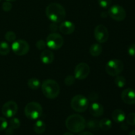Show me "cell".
Wrapping results in <instances>:
<instances>
[{"instance_id": "1", "label": "cell", "mask_w": 135, "mask_h": 135, "mask_svg": "<svg viewBox=\"0 0 135 135\" xmlns=\"http://www.w3.org/2000/svg\"><path fill=\"white\" fill-rule=\"evenodd\" d=\"M46 15L47 18L53 22H62L66 17L65 8L57 3H51L49 4L46 9Z\"/></svg>"}, {"instance_id": "2", "label": "cell", "mask_w": 135, "mask_h": 135, "mask_svg": "<svg viewBox=\"0 0 135 135\" xmlns=\"http://www.w3.org/2000/svg\"><path fill=\"white\" fill-rule=\"evenodd\" d=\"M86 120L83 116L73 114L69 116L65 121V126L71 132L75 133H80L86 128Z\"/></svg>"}, {"instance_id": "3", "label": "cell", "mask_w": 135, "mask_h": 135, "mask_svg": "<svg viewBox=\"0 0 135 135\" xmlns=\"http://www.w3.org/2000/svg\"><path fill=\"white\" fill-rule=\"evenodd\" d=\"M42 93L48 99H55L60 93V87L55 80L52 79L45 80L42 84Z\"/></svg>"}, {"instance_id": "4", "label": "cell", "mask_w": 135, "mask_h": 135, "mask_svg": "<svg viewBox=\"0 0 135 135\" xmlns=\"http://www.w3.org/2000/svg\"><path fill=\"white\" fill-rule=\"evenodd\" d=\"M25 115L28 119L36 120L42 116V107L39 103L31 102L28 103L25 108Z\"/></svg>"}, {"instance_id": "5", "label": "cell", "mask_w": 135, "mask_h": 135, "mask_svg": "<svg viewBox=\"0 0 135 135\" xmlns=\"http://www.w3.org/2000/svg\"><path fill=\"white\" fill-rule=\"evenodd\" d=\"M71 106L75 112L83 113L86 111L89 107V100L83 95H76L71 100Z\"/></svg>"}, {"instance_id": "6", "label": "cell", "mask_w": 135, "mask_h": 135, "mask_svg": "<svg viewBox=\"0 0 135 135\" xmlns=\"http://www.w3.org/2000/svg\"><path fill=\"white\" fill-rule=\"evenodd\" d=\"M124 69V65L119 59H114L109 61L105 65V69L107 73L112 76H116L119 75Z\"/></svg>"}, {"instance_id": "7", "label": "cell", "mask_w": 135, "mask_h": 135, "mask_svg": "<svg viewBox=\"0 0 135 135\" xmlns=\"http://www.w3.org/2000/svg\"><path fill=\"white\" fill-rule=\"evenodd\" d=\"M46 46L51 50H59L63 45V38L59 34L53 32L46 38Z\"/></svg>"}, {"instance_id": "8", "label": "cell", "mask_w": 135, "mask_h": 135, "mask_svg": "<svg viewBox=\"0 0 135 135\" xmlns=\"http://www.w3.org/2000/svg\"><path fill=\"white\" fill-rule=\"evenodd\" d=\"M11 49L15 54L22 56L28 54L30 50V46L26 41L23 40H18L13 42Z\"/></svg>"}, {"instance_id": "9", "label": "cell", "mask_w": 135, "mask_h": 135, "mask_svg": "<svg viewBox=\"0 0 135 135\" xmlns=\"http://www.w3.org/2000/svg\"><path fill=\"white\" fill-rule=\"evenodd\" d=\"M108 15L116 21H123L126 18V11L122 6L114 5L110 7L108 10Z\"/></svg>"}, {"instance_id": "10", "label": "cell", "mask_w": 135, "mask_h": 135, "mask_svg": "<svg viewBox=\"0 0 135 135\" xmlns=\"http://www.w3.org/2000/svg\"><path fill=\"white\" fill-rule=\"evenodd\" d=\"M18 105L14 101H9L3 104L1 108V113L7 118H12L18 112Z\"/></svg>"}, {"instance_id": "11", "label": "cell", "mask_w": 135, "mask_h": 135, "mask_svg": "<svg viewBox=\"0 0 135 135\" xmlns=\"http://www.w3.org/2000/svg\"><path fill=\"white\" fill-rule=\"evenodd\" d=\"M94 38L99 43H105L109 39V32L108 28L103 25H99L95 28Z\"/></svg>"}, {"instance_id": "12", "label": "cell", "mask_w": 135, "mask_h": 135, "mask_svg": "<svg viewBox=\"0 0 135 135\" xmlns=\"http://www.w3.org/2000/svg\"><path fill=\"white\" fill-rule=\"evenodd\" d=\"M90 67L86 63H80L75 67L74 76L79 80H83L88 77L90 74Z\"/></svg>"}, {"instance_id": "13", "label": "cell", "mask_w": 135, "mask_h": 135, "mask_svg": "<svg viewBox=\"0 0 135 135\" xmlns=\"http://www.w3.org/2000/svg\"><path fill=\"white\" fill-rule=\"evenodd\" d=\"M121 99L124 103L129 105L135 104V90L133 88H126L122 92Z\"/></svg>"}, {"instance_id": "14", "label": "cell", "mask_w": 135, "mask_h": 135, "mask_svg": "<svg viewBox=\"0 0 135 135\" xmlns=\"http://www.w3.org/2000/svg\"><path fill=\"white\" fill-rule=\"evenodd\" d=\"M59 30L63 34H66V35L71 34L75 31V25L73 22L71 21H62L61 23L59 26Z\"/></svg>"}, {"instance_id": "15", "label": "cell", "mask_w": 135, "mask_h": 135, "mask_svg": "<svg viewBox=\"0 0 135 135\" xmlns=\"http://www.w3.org/2000/svg\"><path fill=\"white\" fill-rule=\"evenodd\" d=\"M89 112L92 116L95 117H98L104 114V108L100 103L94 102L90 105Z\"/></svg>"}, {"instance_id": "16", "label": "cell", "mask_w": 135, "mask_h": 135, "mask_svg": "<svg viewBox=\"0 0 135 135\" xmlns=\"http://www.w3.org/2000/svg\"><path fill=\"white\" fill-rule=\"evenodd\" d=\"M40 60L44 64H51L54 60V54L51 50H45L41 53Z\"/></svg>"}, {"instance_id": "17", "label": "cell", "mask_w": 135, "mask_h": 135, "mask_svg": "<svg viewBox=\"0 0 135 135\" xmlns=\"http://www.w3.org/2000/svg\"><path fill=\"white\" fill-rule=\"evenodd\" d=\"M112 117L115 122L120 123H123L125 121L126 115H125V113L123 111L117 109L113 111L112 114Z\"/></svg>"}, {"instance_id": "18", "label": "cell", "mask_w": 135, "mask_h": 135, "mask_svg": "<svg viewBox=\"0 0 135 135\" xmlns=\"http://www.w3.org/2000/svg\"><path fill=\"white\" fill-rule=\"evenodd\" d=\"M46 129V123L42 120H38L34 123L33 129L34 131L38 134H42L45 132Z\"/></svg>"}, {"instance_id": "19", "label": "cell", "mask_w": 135, "mask_h": 135, "mask_svg": "<svg viewBox=\"0 0 135 135\" xmlns=\"http://www.w3.org/2000/svg\"><path fill=\"white\" fill-rule=\"evenodd\" d=\"M102 46L100 44H94L90 47L89 52L93 57H98L102 52Z\"/></svg>"}, {"instance_id": "20", "label": "cell", "mask_w": 135, "mask_h": 135, "mask_svg": "<svg viewBox=\"0 0 135 135\" xmlns=\"http://www.w3.org/2000/svg\"><path fill=\"white\" fill-rule=\"evenodd\" d=\"M100 129L103 131H109L112 127V123L110 119L108 118H104L99 121Z\"/></svg>"}, {"instance_id": "21", "label": "cell", "mask_w": 135, "mask_h": 135, "mask_svg": "<svg viewBox=\"0 0 135 135\" xmlns=\"http://www.w3.org/2000/svg\"><path fill=\"white\" fill-rule=\"evenodd\" d=\"M86 127L88 128L90 131H96L100 129V125H99V121L96 119H91L86 124Z\"/></svg>"}, {"instance_id": "22", "label": "cell", "mask_w": 135, "mask_h": 135, "mask_svg": "<svg viewBox=\"0 0 135 135\" xmlns=\"http://www.w3.org/2000/svg\"><path fill=\"white\" fill-rule=\"evenodd\" d=\"M40 81L37 78H31L28 81V86L32 90H38L40 87Z\"/></svg>"}, {"instance_id": "23", "label": "cell", "mask_w": 135, "mask_h": 135, "mask_svg": "<svg viewBox=\"0 0 135 135\" xmlns=\"http://www.w3.org/2000/svg\"><path fill=\"white\" fill-rule=\"evenodd\" d=\"M10 52V46L6 42H0V55H7Z\"/></svg>"}, {"instance_id": "24", "label": "cell", "mask_w": 135, "mask_h": 135, "mask_svg": "<svg viewBox=\"0 0 135 135\" xmlns=\"http://www.w3.org/2000/svg\"><path fill=\"white\" fill-rule=\"evenodd\" d=\"M20 126H21L20 120L18 119V118H17V117H13V118L9 121L7 127L14 131L15 130V129H18V128L20 127Z\"/></svg>"}, {"instance_id": "25", "label": "cell", "mask_w": 135, "mask_h": 135, "mask_svg": "<svg viewBox=\"0 0 135 135\" xmlns=\"http://www.w3.org/2000/svg\"><path fill=\"white\" fill-rule=\"evenodd\" d=\"M114 83L115 85L119 88H123L126 84V79L124 76L117 75L114 80Z\"/></svg>"}, {"instance_id": "26", "label": "cell", "mask_w": 135, "mask_h": 135, "mask_svg": "<svg viewBox=\"0 0 135 135\" xmlns=\"http://www.w3.org/2000/svg\"><path fill=\"white\" fill-rule=\"evenodd\" d=\"M5 39L9 42H13L16 40V34L13 31L7 32L5 34Z\"/></svg>"}, {"instance_id": "27", "label": "cell", "mask_w": 135, "mask_h": 135, "mask_svg": "<svg viewBox=\"0 0 135 135\" xmlns=\"http://www.w3.org/2000/svg\"><path fill=\"white\" fill-rule=\"evenodd\" d=\"M125 119L128 125L135 126V113H129Z\"/></svg>"}, {"instance_id": "28", "label": "cell", "mask_w": 135, "mask_h": 135, "mask_svg": "<svg viewBox=\"0 0 135 135\" xmlns=\"http://www.w3.org/2000/svg\"><path fill=\"white\" fill-rule=\"evenodd\" d=\"M75 83V78L74 76L72 75H68L67 76H66V78L65 79V84L67 86H71L73 84H74V83Z\"/></svg>"}, {"instance_id": "29", "label": "cell", "mask_w": 135, "mask_h": 135, "mask_svg": "<svg viewBox=\"0 0 135 135\" xmlns=\"http://www.w3.org/2000/svg\"><path fill=\"white\" fill-rule=\"evenodd\" d=\"M98 1L99 5L104 9L109 7L112 4V0H98Z\"/></svg>"}, {"instance_id": "30", "label": "cell", "mask_w": 135, "mask_h": 135, "mask_svg": "<svg viewBox=\"0 0 135 135\" xmlns=\"http://www.w3.org/2000/svg\"><path fill=\"white\" fill-rule=\"evenodd\" d=\"M13 7V5H12L10 1H5L4 3H3L2 4V9L5 12H9L12 9Z\"/></svg>"}, {"instance_id": "31", "label": "cell", "mask_w": 135, "mask_h": 135, "mask_svg": "<svg viewBox=\"0 0 135 135\" xmlns=\"http://www.w3.org/2000/svg\"><path fill=\"white\" fill-rule=\"evenodd\" d=\"M8 126V122L4 117H0V131L5 130Z\"/></svg>"}, {"instance_id": "32", "label": "cell", "mask_w": 135, "mask_h": 135, "mask_svg": "<svg viewBox=\"0 0 135 135\" xmlns=\"http://www.w3.org/2000/svg\"><path fill=\"white\" fill-rule=\"evenodd\" d=\"M36 47L39 50H44L46 47V42L43 40H39L36 43Z\"/></svg>"}, {"instance_id": "33", "label": "cell", "mask_w": 135, "mask_h": 135, "mask_svg": "<svg viewBox=\"0 0 135 135\" xmlns=\"http://www.w3.org/2000/svg\"><path fill=\"white\" fill-rule=\"evenodd\" d=\"M128 54L131 57H135V44L130 45L128 47Z\"/></svg>"}, {"instance_id": "34", "label": "cell", "mask_w": 135, "mask_h": 135, "mask_svg": "<svg viewBox=\"0 0 135 135\" xmlns=\"http://www.w3.org/2000/svg\"><path fill=\"white\" fill-rule=\"evenodd\" d=\"M99 96L97 93L96 92H92L89 94L88 96V100H90V101H96V100H98Z\"/></svg>"}, {"instance_id": "35", "label": "cell", "mask_w": 135, "mask_h": 135, "mask_svg": "<svg viewBox=\"0 0 135 135\" xmlns=\"http://www.w3.org/2000/svg\"><path fill=\"white\" fill-rule=\"evenodd\" d=\"M58 29L57 25L56 22H53L51 24H50V30L52 32H55L57 31Z\"/></svg>"}, {"instance_id": "36", "label": "cell", "mask_w": 135, "mask_h": 135, "mask_svg": "<svg viewBox=\"0 0 135 135\" xmlns=\"http://www.w3.org/2000/svg\"><path fill=\"white\" fill-rule=\"evenodd\" d=\"M79 135H94L92 133L88 131H84V132H80V133Z\"/></svg>"}, {"instance_id": "37", "label": "cell", "mask_w": 135, "mask_h": 135, "mask_svg": "<svg viewBox=\"0 0 135 135\" xmlns=\"http://www.w3.org/2000/svg\"><path fill=\"white\" fill-rule=\"evenodd\" d=\"M121 129H123V130H127V129H128V127L126 125H125V124H123V125H121Z\"/></svg>"}, {"instance_id": "38", "label": "cell", "mask_w": 135, "mask_h": 135, "mask_svg": "<svg viewBox=\"0 0 135 135\" xmlns=\"http://www.w3.org/2000/svg\"><path fill=\"white\" fill-rule=\"evenodd\" d=\"M129 135H135V130H133L132 131H131L130 133H129Z\"/></svg>"}, {"instance_id": "39", "label": "cell", "mask_w": 135, "mask_h": 135, "mask_svg": "<svg viewBox=\"0 0 135 135\" xmlns=\"http://www.w3.org/2000/svg\"><path fill=\"white\" fill-rule=\"evenodd\" d=\"M63 135H74L73 133H70V132H67V133H65Z\"/></svg>"}, {"instance_id": "40", "label": "cell", "mask_w": 135, "mask_h": 135, "mask_svg": "<svg viewBox=\"0 0 135 135\" xmlns=\"http://www.w3.org/2000/svg\"><path fill=\"white\" fill-rule=\"evenodd\" d=\"M7 1H10V2H12V1H17V0H7Z\"/></svg>"}, {"instance_id": "41", "label": "cell", "mask_w": 135, "mask_h": 135, "mask_svg": "<svg viewBox=\"0 0 135 135\" xmlns=\"http://www.w3.org/2000/svg\"><path fill=\"white\" fill-rule=\"evenodd\" d=\"M0 1H1V0H0Z\"/></svg>"}]
</instances>
